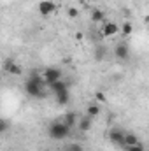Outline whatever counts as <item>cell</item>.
Instances as JSON below:
<instances>
[{"label": "cell", "instance_id": "cell-1", "mask_svg": "<svg viewBox=\"0 0 149 151\" xmlns=\"http://www.w3.org/2000/svg\"><path fill=\"white\" fill-rule=\"evenodd\" d=\"M46 83L42 79V76L39 72H32L25 81V93L32 99H46L47 97V90H46Z\"/></svg>", "mask_w": 149, "mask_h": 151}, {"label": "cell", "instance_id": "cell-2", "mask_svg": "<svg viewBox=\"0 0 149 151\" xmlns=\"http://www.w3.org/2000/svg\"><path fill=\"white\" fill-rule=\"evenodd\" d=\"M70 127L69 125H65L62 119L60 121H53L51 125H49V128H47V135L51 137V139H54V141H63V139H67L69 135H70Z\"/></svg>", "mask_w": 149, "mask_h": 151}, {"label": "cell", "instance_id": "cell-3", "mask_svg": "<svg viewBox=\"0 0 149 151\" xmlns=\"http://www.w3.org/2000/svg\"><path fill=\"white\" fill-rule=\"evenodd\" d=\"M42 79H44V83H46V86H49V84H53V83H56V81H60L62 79V69H58V67H47L44 72H42Z\"/></svg>", "mask_w": 149, "mask_h": 151}, {"label": "cell", "instance_id": "cell-4", "mask_svg": "<svg viewBox=\"0 0 149 151\" xmlns=\"http://www.w3.org/2000/svg\"><path fill=\"white\" fill-rule=\"evenodd\" d=\"M37 11H39V14H40L42 18H47V16L54 14L56 4H54V0H40V2L37 4Z\"/></svg>", "mask_w": 149, "mask_h": 151}, {"label": "cell", "instance_id": "cell-5", "mask_svg": "<svg viewBox=\"0 0 149 151\" xmlns=\"http://www.w3.org/2000/svg\"><path fill=\"white\" fill-rule=\"evenodd\" d=\"M102 37L105 39H112L116 37L117 34H119V25L117 23H114V21H109V19H105L104 23H102Z\"/></svg>", "mask_w": 149, "mask_h": 151}, {"label": "cell", "instance_id": "cell-6", "mask_svg": "<svg viewBox=\"0 0 149 151\" xmlns=\"http://www.w3.org/2000/svg\"><path fill=\"white\" fill-rule=\"evenodd\" d=\"M4 70L7 72L9 76H21L23 74V69L18 65V62H14L12 58H7V60H4Z\"/></svg>", "mask_w": 149, "mask_h": 151}, {"label": "cell", "instance_id": "cell-7", "mask_svg": "<svg viewBox=\"0 0 149 151\" xmlns=\"http://www.w3.org/2000/svg\"><path fill=\"white\" fill-rule=\"evenodd\" d=\"M114 56H116L117 60H121V62L128 60V58H130V47H128V44H126V42L116 44V47H114Z\"/></svg>", "mask_w": 149, "mask_h": 151}, {"label": "cell", "instance_id": "cell-8", "mask_svg": "<svg viewBox=\"0 0 149 151\" xmlns=\"http://www.w3.org/2000/svg\"><path fill=\"white\" fill-rule=\"evenodd\" d=\"M47 88H49L47 91H51L54 97H56V95H60V93H63V91H70V90H69V84H67L63 79H60V81H56V83L49 84Z\"/></svg>", "mask_w": 149, "mask_h": 151}, {"label": "cell", "instance_id": "cell-9", "mask_svg": "<svg viewBox=\"0 0 149 151\" xmlns=\"http://www.w3.org/2000/svg\"><path fill=\"white\" fill-rule=\"evenodd\" d=\"M123 139H125V130L121 128H112L109 130V141L116 146H123Z\"/></svg>", "mask_w": 149, "mask_h": 151}, {"label": "cell", "instance_id": "cell-10", "mask_svg": "<svg viewBox=\"0 0 149 151\" xmlns=\"http://www.w3.org/2000/svg\"><path fill=\"white\" fill-rule=\"evenodd\" d=\"M77 128H79V132H90V128H91V125H93V119L91 118H88V116H84V118H79L77 119Z\"/></svg>", "mask_w": 149, "mask_h": 151}, {"label": "cell", "instance_id": "cell-11", "mask_svg": "<svg viewBox=\"0 0 149 151\" xmlns=\"http://www.w3.org/2000/svg\"><path fill=\"white\" fill-rule=\"evenodd\" d=\"M77 119H79V116H77V113H74V111H69V113H65L63 116H62V121H63L65 125H69L70 128L75 127Z\"/></svg>", "mask_w": 149, "mask_h": 151}, {"label": "cell", "instance_id": "cell-12", "mask_svg": "<svg viewBox=\"0 0 149 151\" xmlns=\"http://www.w3.org/2000/svg\"><path fill=\"white\" fill-rule=\"evenodd\" d=\"M137 142H140V139H139L137 134H133V132H125L123 148H125V146H133V144H137Z\"/></svg>", "mask_w": 149, "mask_h": 151}, {"label": "cell", "instance_id": "cell-13", "mask_svg": "<svg viewBox=\"0 0 149 151\" xmlns=\"http://www.w3.org/2000/svg\"><path fill=\"white\" fill-rule=\"evenodd\" d=\"M91 21L93 23H104L105 21V12L102 9H98V7L91 9Z\"/></svg>", "mask_w": 149, "mask_h": 151}, {"label": "cell", "instance_id": "cell-14", "mask_svg": "<svg viewBox=\"0 0 149 151\" xmlns=\"http://www.w3.org/2000/svg\"><path fill=\"white\" fill-rule=\"evenodd\" d=\"M105 56H107V47H105V46H97V47L93 49V58H95V62H102Z\"/></svg>", "mask_w": 149, "mask_h": 151}, {"label": "cell", "instance_id": "cell-15", "mask_svg": "<svg viewBox=\"0 0 149 151\" xmlns=\"http://www.w3.org/2000/svg\"><path fill=\"white\" fill-rule=\"evenodd\" d=\"M86 116L88 118H91V119H95V118H98L100 116V106L98 104H90L88 107H86Z\"/></svg>", "mask_w": 149, "mask_h": 151}, {"label": "cell", "instance_id": "cell-16", "mask_svg": "<svg viewBox=\"0 0 149 151\" xmlns=\"http://www.w3.org/2000/svg\"><path fill=\"white\" fill-rule=\"evenodd\" d=\"M132 32H133V25H132L130 21H125V23L119 27V34H121L123 37H128V35H132Z\"/></svg>", "mask_w": 149, "mask_h": 151}, {"label": "cell", "instance_id": "cell-17", "mask_svg": "<svg viewBox=\"0 0 149 151\" xmlns=\"http://www.w3.org/2000/svg\"><path fill=\"white\" fill-rule=\"evenodd\" d=\"M54 99H56V102H58L60 106H65V104H69V100H70V91H63V93L56 95Z\"/></svg>", "mask_w": 149, "mask_h": 151}, {"label": "cell", "instance_id": "cell-18", "mask_svg": "<svg viewBox=\"0 0 149 151\" xmlns=\"http://www.w3.org/2000/svg\"><path fill=\"white\" fill-rule=\"evenodd\" d=\"M125 151H146V148H144V142L140 141L133 146H125Z\"/></svg>", "mask_w": 149, "mask_h": 151}, {"label": "cell", "instance_id": "cell-19", "mask_svg": "<svg viewBox=\"0 0 149 151\" xmlns=\"http://www.w3.org/2000/svg\"><path fill=\"white\" fill-rule=\"evenodd\" d=\"M9 127H11V123L7 121V119H4V118H0V135H4L7 130H9Z\"/></svg>", "mask_w": 149, "mask_h": 151}, {"label": "cell", "instance_id": "cell-20", "mask_svg": "<svg viewBox=\"0 0 149 151\" xmlns=\"http://www.w3.org/2000/svg\"><path fill=\"white\" fill-rule=\"evenodd\" d=\"M67 12H69V18H70V19L79 18V9H77V7H74V5H70V7L67 9Z\"/></svg>", "mask_w": 149, "mask_h": 151}, {"label": "cell", "instance_id": "cell-21", "mask_svg": "<svg viewBox=\"0 0 149 151\" xmlns=\"http://www.w3.org/2000/svg\"><path fill=\"white\" fill-rule=\"evenodd\" d=\"M69 151H82V148H81L79 144H72V146H70V150H69Z\"/></svg>", "mask_w": 149, "mask_h": 151}, {"label": "cell", "instance_id": "cell-22", "mask_svg": "<svg viewBox=\"0 0 149 151\" xmlns=\"http://www.w3.org/2000/svg\"><path fill=\"white\" fill-rule=\"evenodd\" d=\"M75 40H82V37H84V35H82V32H75Z\"/></svg>", "mask_w": 149, "mask_h": 151}]
</instances>
